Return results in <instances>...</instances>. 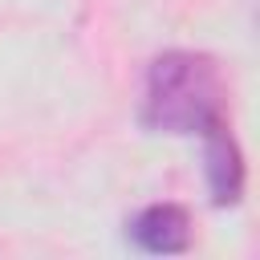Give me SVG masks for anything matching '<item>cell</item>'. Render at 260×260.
Here are the masks:
<instances>
[{
    "label": "cell",
    "instance_id": "1",
    "mask_svg": "<svg viewBox=\"0 0 260 260\" xmlns=\"http://www.w3.org/2000/svg\"><path fill=\"white\" fill-rule=\"evenodd\" d=\"M228 118V89L215 57L171 49L150 61L138 122L154 134H203Z\"/></svg>",
    "mask_w": 260,
    "mask_h": 260
},
{
    "label": "cell",
    "instance_id": "2",
    "mask_svg": "<svg viewBox=\"0 0 260 260\" xmlns=\"http://www.w3.org/2000/svg\"><path fill=\"white\" fill-rule=\"evenodd\" d=\"M199 138H203V175H207L211 203L215 207L240 203V195H244V154H240V142L232 138L228 118L207 126Z\"/></svg>",
    "mask_w": 260,
    "mask_h": 260
},
{
    "label": "cell",
    "instance_id": "3",
    "mask_svg": "<svg viewBox=\"0 0 260 260\" xmlns=\"http://www.w3.org/2000/svg\"><path fill=\"white\" fill-rule=\"evenodd\" d=\"M126 236L150 256H179L191 248V215L179 203H150L126 223Z\"/></svg>",
    "mask_w": 260,
    "mask_h": 260
}]
</instances>
